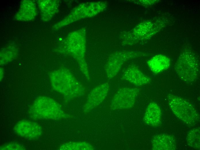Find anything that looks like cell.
Returning <instances> with one entry per match:
<instances>
[{
  "mask_svg": "<svg viewBox=\"0 0 200 150\" xmlns=\"http://www.w3.org/2000/svg\"><path fill=\"white\" fill-rule=\"evenodd\" d=\"M0 150H25V147L19 143H9L4 144L1 146Z\"/></svg>",
  "mask_w": 200,
  "mask_h": 150,
  "instance_id": "obj_18",
  "label": "cell"
},
{
  "mask_svg": "<svg viewBox=\"0 0 200 150\" xmlns=\"http://www.w3.org/2000/svg\"><path fill=\"white\" fill-rule=\"evenodd\" d=\"M161 112L159 107L154 102L150 103L146 108L144 120L147 125L156 126L161 122Z\"/></svg>",
  "mask_w": 200,
  "mask_h": 150,
  "instance_id": "obj_14",
  "label": "cell"
},
{
  "mask_svg": "<svg viewBox=\"0 0 200 150\" xmlns=\"http://www.w3.org/2000/svg\"><path fill=\"white\" fill-rule=\"evenodd\" d=\"M29 114L36 119L56 120L68 117L59 104L53 99L41 96L33 102L29 110Z\"/></svg>",
  "mask_w": 200,
  "mask_h": 150,
  "instance_id": "obj_2",
  "label": "cell"
},
{
  "mask_svg": "<svg viewBox=\"0 0 200 150\" xmlns=\"http://www.w3.org/2000/svg\"><path fill=\"white\" fill-rule=\"evenodd\" d=\"M153 150H174L176 149V141L173 136L167 133L157 134L152 139Z\"/></svg>",
  "mask_w": 200,
  "mask_h": 150,
  "instance_id": "obj_11",
  "label": "cell"
},
{
  "mask_svg": "<svg viewBox=\"0 0 200 150\" xmlns=\"http://www.w3.org/2000/svg\"><path fill=\"white\" fill-rule=\"evenodd\" d=\"M122 78L136 86L148 84L151 82L149 77L134 65L130 66L124 70L122 75Z\"/></svg>",
  "mask_w": 200,
  "mask_h": 150,
  "instance_id": "obj_9",
  "label": "cell"
},
{
  "mask_svg": "<svg viewBox=\"0 0 200 150\" xmlns=\"http://www.w3.org/2000/svg\"><path fill=\"white\" fill-rule=\"evenodd\" d=\"M141 52L132 51H117L109 57L105 70L108 78L111 79L119 73L125 63L128 60L139 56Z\"/></svg>",
  "mask_w": 200,
  "mask_h": 150,
  "instance_id": "obj_5",
  "label": "cell"
},
{
  "mask_svg": "<svg viewBox=\"0 0 200 150\" xmlns=\"http://www.w3.org/2000/svg\"><path fill=\"white\" fill-rule=\"evenodd\" d=\"M138 92L136 88L124 87L120 89L112 99L111 108L115 110L131 108L134 105Z\"/></svg>",
  "mask_w": 200,
  "mask_h": 150,
  "instance_id": "obj_6",
  "label": "cell"
},
{
  "mask_svg": "<svg viewBox=\"0 0 200 150\" xmlns=\"http://www.w3.org/2000/svg\"><path fill=\"white\" fill-rule=\"evenodd\" d=\"M109 85L105 82L94 88L88 94L83 107V110L88 112L96 107L105 100L109 91Z\"/></svg>",
  "mask_w": 200,
  "mask_h": 150,
  "instance_id": "obj_7",
  "label": "cell"
},
{
  "mask_svg": "<svg viewBox=\"0 0 200 150\" xmlns=\"http://www.w3.org/2000/svg\"><path fill=\"white\" fill-rule=\"evenodd\" d=\"M199 128L191 130L188 132L186 138L188 145L196 149H200V131Z\"/></svg>",
  "mask_w": 200,
  "mask_h": 150,
  "instance_id": "obj_17",
  "label": "cell"
},
{
  "mask_svg": "<svg viewBox=\"0 0 200 150\" xmlns=\"http://www.w3.org/2000/svg\"><path fill=\"white\" fill-rule=\"evenodd\" d=\"M15 133L20 136L28 139H35L41 135L42 129L37 123L28 120L19 121L14 126Z\"/></svg>",
  "mask_w": 200,
  "mask_h": 150,
  "instance_id": "obj_8",
  "label": "cell"
},
{
  "mask_svg": "<svg viewBox=\"0 0 200 150\" xmlns=\"http://www.w3.org/2000/svg\"><path fill=\"white\" fill-rule=\"evenodd\" d=\"M50 78L53 89L68 99L79 97L84 94V86L68 69L61 68L52 72Z\"/></svg>",
  "mask_w": 200,
  "mask_h": 150,
  "instance_id": "obj_1",
  "label": "cell"
},
{
  "mask_svg": "<svg viewBox=\"0 0 200 150\" xmlns=\"http://www.w3.org/2000/svg\"><path fill=\"white\" fill-rule=\"evenodd\" d=\"M170 109L180 120L189 126L198 121L199 115L189 101L181 97L169 94L167 96Z\"/></svg>",
  "mask_w": 200,
  "mask_h": 150,
  "instance_id": "obj_3",
  "label": "cell"
},
{
  "mask_svg": "<svg viewBox=\"0 0 200 150\" xmlns=\"http://www.w3.org/2000/svg\"><path fill=\"white\" fill-rule=\"evenodd\" d=\"M175 70L179 78L187 82H192L198 78L199 65L197 59L192 54L183 53L179 57Z\"/></svg>",
  "mask_w": 200,
  "mask_h": 150,
  "instance_id": "obj_4",
  "label": "cell"
},
{
  "mask_svg": "<svg viewBox=\"0 0 200 150\" xmlns=\"http://www.w3.org/2000/svg\"><path fill=\"white\" fill-rule=\"evenodd\" d=\"M147 63L151 71L157 74L169 68L170 60L166 56L159 54L151 58L147 61Z\"/></svg>",
  "mask_w": 200,
  "mask_h": 150,
  "instance_id": "obj_13",
  "label": "cell"
},
{
  "mask_svg": "<svg viewBox=\"0 0 200 150\" xmlns=\"http://www.w3.org/2000/svg\"><path fill=\"white\" fill-rule=\"evenodd\" d=\"M36 14V5L33 1L22 0L19 9L14 16V19L18 21H31L35 18Z\"/></svg>",
  "mask_w": 200,
  "mask_h": 150,
  "instance_id": "obj_10",
  "label": "cell"
},
{
  "mask_svg": "<svg viewBox=\"0 0 200 150\" xmlns=\"http://www.w3.org/2000/svg\"><path fill=\"white\" fill-rule=\"evenodd\" d=\"M61 150H93L94 148L89 143L81 141L70 142L62 144L59 148Z\"/></svg>",
  "mask_w": 200,
  "mask_h": 150,
  "instance_id": "obj_16",
  "label": "cell"
},
{
  "mask_svg": "<svg viewBox=\"0 0 200 150\" xmlns=\"http://www.w3.org/2000/svg\"><path fill=\"white\" fill-rule=\"evenodd\" d=\"M37 3L43 21L50 20L57 11L58 3L57 1L40 0Z\"/></svg>",
  "mask_w": 200,
  "mask_h": 150,
  "instance_id": "obj_12",
  "label": "cell"
},
{
  "mask_svg": "<svg viewBox=\"0 0 200 150\" xmlns=\"http://www.w3.org/2000/svg\"><path fill=\"white\" fill-rule=\"evenodd\" d=\"M18 54L17 48L15 45L12 44L6 46L1 51V64L8 63L15 59Z\"/></svg>",
  "mask_w": 200,
  "mask_h": 150,
  "instance_id": "obj_15",
  "label": "cell"
}]
</instances>
